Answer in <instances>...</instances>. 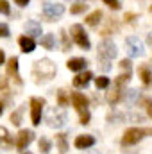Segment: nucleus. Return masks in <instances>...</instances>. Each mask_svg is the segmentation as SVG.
Returning <instances> with one entry per match:
<instances>
[{"mask_svg":"<svg viewBox=\"0 0 152 154\" xmlns=\"http://www.w3.org/2000/svg\"><path fill=\"white\" fill-rule=\"evenodd\" d=\"M93 154H99V152H93Z\"/></svg>","mask_w":152,"mask_h":154,"instance_id":"obj_44","label":"nucleus"},{"mask_svg":"<svg viewBox=\"0 0 152 154\" xmlns=\"http://www.w3.org/2000/svg\"><path fill=\"white\" fill-rule=\"evenodd\" d=\"M61 36H63V50H68V48H70V45H68V38H66L65 31H61Z\"/></svg>","mask_w":152,"mask_h":154,"instance_id":"obj_35","label":"nucleus"},{"mask_svg":"<svg viewBox=\"0 0 152 154\" xmlns=\"http://www.w3.org/2000/svg\"><path fill=\"white\" fill-rule=\"evenodd\" d=\"M39 151H41V152H48V151H50V142H48V140H47V138H41V140H39Z\"/></svg>","mask_w":152,"mask_h":154,"instance_id":"obj_27","label":"nucleus"},{"mask_svg":"<svg viewBox=\"0 0 152 154\" xmlns=\"http://www.w3.org/2000/svg\"><path fill=\"white\" fill-rule=\"evenodd\" d=\"M149 43H150V45H152V32H150V34H149Z\"/></svg>","mask_w":152,"mask_h":154,"instance_id":"obj_42","label":"nucleus"},{"mask_svg":"<svg viewBox=\"0 0 152 154\" xmlns=\"http://www.w3.org/2000/svg\"><path fill=\"white\" fill-rule=\"evenodd\" d=\"M140 79H141V82L145 84V86H150L152 84V72L149 66H140Z\"/></svg>","mask_w":152,"mask_h":154,"instance_id":"obj_17","label":"nucleus"},{"mask_svg":"<svg viewBox=\"0 0 152 154\" xmlns=\"http://www.w3.org/2000/svg\"><path fill=\"white\" fill-rule=\"evenodd\" d=\"M95 84H97V88H108L109 86V79L108 77H97V81H95Z\"/></svg>","mask_w":152,"mask_h":154,"instance_id":"obj_29","label":"nucleus"},{"mask_svg":"<svg viewBox=\"0 0 152 154\" xmlns=\"http://www.w3.org/2000/svg\"><path fill=\"white\" fill-rule=\"evenodd\" d=\"M43 106H45L43 99H38V97L31 99V118H32L34 125H39V122H41V109H43Z\"/></svg>","mask_w":152,"mask_h":154,"instance_id":"obj_8","label":"nucleus"},{"mask_svg":"<svg viewBox=\"0 0 152 154\" xmlns=\"http://www.w3.org/2000/svg\"><path fill=\"white\" fill-rule=\"evenodd\" d=\"M134 18H136V14H132V13H127L125 14V22H132Z\"/></svg>","mask_w":152,"mask_h":154,"instance_id":"obj_38","label":"nucleus"},{"mask_svg":"<svg viewBox=\"0 0 152 154\" xmlns=\"http://www.w3.org/2000/svg\"><path fill=\"white\" fill-rule=\"evenodd\" d=\"M0 140H2V147H4V149H11L13 142H11V138H9V134H7V129H5V127H0Z\"/></svg>","mask_w":152,"mask_h":154,"instance_id":"obj_20","label":"nucleus"},{"mask_svg":"<svg viewBox=\"0 0 152 154\" xmlns=\"http://www.w3.org/2000/svg\"><path fill=\"white\" fill-rule=\"evenodd\" d=\"M136 97H138V90H129V91H127V95H125V99H127V100H134Z\"/></svg>","mask_w":152,"mask_h":154,"instance_id":"obj_33","label":"nucleus"},{"mask_svg":"<svg viewBox=\"0 0 152 154\" xmlns=\"http://www.w3.org/2000/svg\"><path fill=\"white\" fill-rule=\"evenodd\" d=\"M70 32H72L75 43L81 48H84V50L90 48V39H88V34L84 32V27H82V25H74V27L70 29Z\"/></svg>","mask_w":152,"mask_h":154,"instance_id":"obj_7","label":"nucleus"},{"mask_svg":"<svg viewBox=\"0 0 152 154\" xmlns=\"http://www.w3.org/2000/svg\"><path fill=\"white\" fill-rule=\"evenodd\" d=\"M120 66H122L123 70H127V72H131V61H127V59H123V61L120 63Z\"/></svg>","mask_w":152,"mask_h":154,"instance_id":"obj_36","label":"nucleus"},{"mask_svg":"<svg viewBox=\"0 0 152 154\" xmlns=\"http://www.w3.org/2000/svg\"><path fill=\"white\" fill-rule=\"evenodd\" d=\"M34 77L36 81H50L56 77V65L50 59H39L34 63Z\"/></svg>","mask_w":152,"mask_h":154,"instance_id":"obj_1","label":"nucleus"},{"mask_svg":"<svg viewBox=\"0 0 152 154\" xmlns=\"http://www.w3.org/2000/svg\"><path fill=\"white\" fill-rule=\"evenodd\" d=\"M111 9H120V4H118V0H104Z\"/></svg>","mask_w":152,"mask_h":154,"instance_id":"obj_34","label":"nucleus"},{"mask_svg":"<svg viewBox=\"0 0 152 154\" xmlns=\"http://www.w3.org/2000/svg\"><path fill=\"white\" fill-rule=\"evenodd\" d=\"M9 36V27L5 23H0V38H7Z\"/></svg>","mask_w":152,"mask_h":154,"instance_id":"obj_32","label":"nucleus"},{"mask_svg":"<svg viewBox=\"0 0 152 154\" xmlns=\"http://www.w3.org/2000/svg\"><path fill=\"white\" fill-rule=\"evenodd\" d=\"M91 77H93V74H91V72L79 74V75L74 79V86H75V88H84V86H88V82L91 81Z\"/></svg>","mask_w":152,"mask_h":154,"instance_id":"obj_16","label":"nucleus"},{"mask_svg":"<svg viewBox=\"0 0 152 154\" xmlns=\"http://www.w3.org/2000/svg\"><path fill=\"white\" fill-rule=\"evenodd\" d=\"M14 2H16V4H18L20 7H25V5H27V4H29L31 0H14Z\"/></svg>","mask_w":152,"mask_h":154,"instance_id":"obj_39","label":"nucleus"},{"mask_svg":"<svg viewBox=\"0 0 152 154\" xmlns=\"http://www.w3.org/2000/svg\"><path fill=\"white\" fill-rule=\"evenodd\" d=\"M4 113V106H2V102H0V115Z\"/></svg>","mask_w":152,"mask_h":154,"instance_id":"obj_41","label":"nucleus"},{"mask_svg":"<svg viewBox=\"0 0 152 154\" xmlns=\"http://www.w3.org/2000/svg\"><path fill=\"white\" fill-rule=\"evenodd\" d=\"M18 45H20L22 52H25V54H29V52H32V50L36 48V43H34V39L29 38V36H22V38L18 39Z\"/></svg>","mask_w":152,"mask_h":154,"instance_id":"obj_14","label":"nucleus"},{"mask_svg":"<svg viewBox=\"0 0 152 154\" xmlns=\"http://www.w3.org/2000/svg\"><path fill=\"white\" fill-rule=\"evenodd\" d=\"M63 13H65V5H61V4H45L43 5V14L50 22L56 20V18H59Z\"/></svg>","mask_w":152,"mask_h":154,"instance_id":"obj_9","label":"nucleus"},{"mask_svg":"<svg viewBox=\"0 0 152 154\" xmlns=\"http://www.w3.org/2000/svg\"><path fill=\"white\" fill-rule=\"evenodd\" d=\"M99 66H100V70L108 72V70H111V61H109V59H102V57H99Z\"/></svg>","mask_w":152,"mask_h":154,"instance_id":"obj_28","label":"nucleus"},{"mask_svg":"<svg viewBox=\"0 0 152 154\" xmlns=\"http://www.w3.org/2000/svg\"><path fill=\"white\" fill-rule=\"evenodd\" d=\"M86 7H88V5H84V4H81V2H79V4H75V5H72V7H70V13H72V14L84 13V11H86Z\"/></svg>","mask_w":152,"mask_h":154,"instance_id":"obj_26","label":"nucleus"},{"mask_svg":"<svg viewBox=\"0 0 152 154\" xmlns=\"http://www.w3.org/2000/svg\"><path fill=\"white\" fill-rule=\"evenodd\" d=\"M120 97H122V88L114 84L113 90H111V91H108V97H106V99H108V102H109V104H116V102L120 100Z\"/></svg>","mask_w":152,"mask_h":154,"instance_id":"obj_18","label":"nucleus"},{"mask_svg":"<svg viewBox=\"0 0 152 154\" xmlns=\"http://www.w3.org/2000/svg\"><path fill=\"white\" fill-rule=\"evenodd\" d=\"M47 124L50 127H56V129L63 127L66 124V113L63 109H59V108H52L48 111V115H47Z\"/></svg>","mask_w":152,"mask_h":154,"instance_id":"obj_5","label":"nucleus"},{"mask_svg":"<svg viewBox=\"0 0 152 154\" xmlns=\"http://www.w3.org/2000/svg\"><path fill=\"white\" fill-rule=\"evenodd\" d=\"M41 45H43L45 48L52 50V48H54V45H56V38H54V34H45V36L41 38Z\"/></svg>","mask_w":152,"mask_h":154,"instance_id":"obj_22","label":"nucleus"},{"mask_svg":"<svg viewBox=\"0 0 152 154\" xmlns=\"http://www.w3.org/2000/svg\"><path fill=\"white\" fill-rule=\"evenodd\" d=\"M32 140H34V133H32V131H20L16 145H18V149H20V151H23V149H27V147H29V143H31Z\"/></svg>","mask_w":152,"mask_h":154,"instance_id":"obj_10","label":"nucleus"},{"mask_svg":"<svg viewBox=\"0 0 152 154\" xmlns=\"http://www.w3.org/2000/svg\"><path fill=\"white\" fill-rule=\"evenodd\" d=\"M125 50L131 57H141L145 54V48H143V43L141 39L136 38V36H131V38L125 39Z\"/></svg>","mask_w":152,"mask_h":154,"instance_id":"obj_4","label":"nucleus"},{"mask_svg":"<svg viewBox=\"0 0 152 154\" xmlns=\"http://www.w3.org/2000/svg\"><path fill=\"white\" fill-rule=\"evenodd\" d=\"M0 90H7V81H5V77L0 75Z\"/></svg>","mask_w":152,"mask_h":154,"instance_id":"obj_37","label":"nucleus"},{"mask_svg":"<svg viewBox=\"0 0 152 154\" xmlns=\"http://www.w3.org/2000/svg\"><path fill=\"white\" fill-rule=\"evenodd\" d=\"M93 145H95V138L90 136V134H82V136H77L75 138L77 149H88V147H93Z\"/></svg>","mask_w":152,"mask_h":154,"instance_id":"obj_12","label":"nucleus"},{"mask_svg":"<svg viewBox=\"0 0 152 154\" xmlns=\"http://www.w3.org/2000/svg\"><path fill=\"white\" fill-rule=\"evenodd\" d=\"M72 102L75 106V109L81 113V124L86 125L90 122V111H88V99L82 93H72Z\"/></svg>","mask_w":152,"mask_h":154,"instance_id":"obj_2","label":"nucleus"},{"mask_svg":"<svg viewBox=\"0 0 152 154\" xmlns=\"http://www.w3.org/2000/svg\"><path fill=\"white\" fill-rule=\"evenodd\" d=\"M22 154H32V152H29V151H27V152H25V151H23V152H22Z\"/></svg>","mask_w":152,"mask_h":154,"instance_id":"obj_43","label":"nucleus"},{"mask_svg":"<svg viewBox=\"0 0 152 154\" xmlns=\"http://www.w3.org/2000/svg\"><path fill=\"white\" fill-rule=\"evenodd\" d=\"M25 32L29 34V38H34V36H41V23H38L36 20H31L25 23Z\"/></svg>","mask_w":152,"mask_h":154,"instance_id":"obj_13","label":"nucleus"},{"mask_svg":"<svg viewBox=\"0 0 152 154\" xmlns=\"http://www.w3.org/2000/svg\"><path fill=\"white\" fill-rule=\"evenodd\" d=\"M22 111H23V108H20L18 111H13V113H11V122H13L14 125H20V124H22Z\"/></svg>","mask_w":152,"mask_h":154,"instance_id":"obj_24","label":"nucleus"},{"mask_svg":"<svg viewBox=\"0 0 152 154\" xmlns=\"http://www.w3.org/2000/svg\"><path fill=\"white\" fill-rule=\"evenodd\" d=\"M129 81H131V72L118 75V77H116V81H114V84H116V86H120V88H123V86H125Z\"/></svg>","mask_w":152,"mask_h":154,"instance_id":"obj_23","label":"nucleus"},{"mask_svg":"<svg viewBox=\"0 0 152 154\" xmlns=\"http://www.w3.org/2000/svg\"><path fill=\"white\" fill-rule=\"evenodd\" d=\"M150 11H152V7H150Z\"/></svg>","mask_w":152,"mask_h":154,"instance_id":"obj_45","label":"nucleus"},{"mask_svg":"<svg viewBox=\"0 0 152 154\" xmlns=\"http://www.w3.org/2000/svg\"><path fill=\"white\" fill-rule=\"evenodd\" d=\"M4 61H5V54L4 50H0V65H4Z\"/></svg>","mask_w":152,"mask_h":154,"instance_id":"obj_40","label":"nucleus"},{"mask_svg":"<svg viewBox=\"0 0 152 154\" xmlns=\"http://www.w3.org/2000/svg\"><path fill=\"white\" fill-rule=\"evenodd\" d=\"M56 142H57V147H59V151L61 152H65V151H68V142H66V134H56Z\"/></svg>","mask_w":152,"mask_h":154,"instance_id":"obj_21","label":"nucleus"},{"mask_svg":"<svg viewBox=\"0 0 152 154\" xmlns=\"http://www.w3.org/2000/svg\"><path fill=\"white\" fill-rule=\"evenodd\" d=\"M57 99H59V106L65 108V106L68 104V97H66V91H65V90H59V91H57Z\"/></svg>","mask_w":152,"mask_h":154,"instance_id":"obj_25","label":"nucleus"},{"mask_svg":"<svg viewBox=\"0 0 152 154\" xmlns=\"http://www.w3.org/2000/svg\"><path fill=\"white\" fill-rule=\"evenodd\" d=\"M116 54H118V50H116V45H114L113 41L104 39V41L99 45V57L113 61V57H116Z\"/></svg>","mask_w":152,"mask_h":154,"instance_id":"obj_6","label":"nucleus"},{"mask_svg":"<svg viewBox=\"0 0 152 154\" xmlns=\"http://www.w3.org/2000/svg\"><path fill=\"white\" fill-rule=\"evenodd\" d=\"M141 102H143V108L147 109V113H149V116L152 118V99H149V97H147V99H143Z\"/></svg>","mask_w":152,"mask_h":154,"instance_id":"obj_31","label":"nucleus"},{"mask_svg":"<svg viewBox=\"0 0 152 154\" xmlns=\"http://www.w3.org/2000/svg\"><path fill=\"white\" fill-rule=\"evenodd\" d=\"M0 13H2V14H9V13H11L7 0H0Z\"/></svg>","mask_w":152,"mask_h":154,"instance_id":"obj_30","label":"nucleus"},{"mask_svg":"<svg viewBox=\"0 0 152 154\" xmlns=\"http://www.w3.org/2000/svg\"><path fill=\"white\" fill-rule=\"evenodd\" d=\"M100 18H102V13H100V11H93V13L86 18V23H88L90 27H97V25L100 23Z\"/></svg>","mask_w":152,"mask_h":154,"instance_id":"obj_19","label":"nucleus"},{"mask_svg":"<svg viewBox=\"0 0 152 154\" xmlns=\"http://www.w3.org/2000/svg\"><path fill=\"white\" fill-rule=\"evenodd\" d=\"M86 65H88V61L82 59V57H74V59H70V61L66 63V66H68L72 72H81V70H84Z\"/></svg>","mask_w":152,"mask_h":154,"instance_id":"obj_15","label":"nucleus"},{"mask_svg":"<svg viewBox=\"0 0 152 154\" xmlns=\"http://www.w3.org/2000/svg\"><path fill=\"white\" fill-rule=\"evenodd\" d=\"M145 133L152 136L150 129H136V127L127 129V131H125V134H123V138H122V145H123V147H127V145H134V143H138V142L143 138V134H145Z\"/></svg>","mask_w":152,"mask_h":154,"instance_id":"obj_3","label":"nucleus"},{"mask_svg":"<svg viewBox=\"0 0 152 154\" xmlns=\"http://www.w3.org/2000/svg\"><path fill=\"white\" fill-rule=\"evenodd\" d=\"M7 74L13 77L18 84H22V79H20V74H18V57H11V59H9V65H7Z\"/></svg>","mask_w":152,"mask_h":154,"instance_id":"obj_11","label":"nucleus"}]
</instances>
